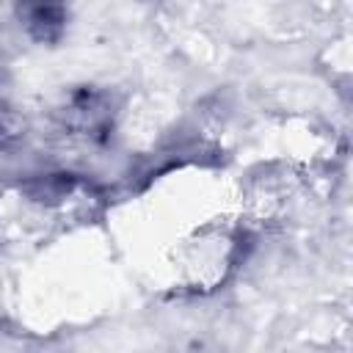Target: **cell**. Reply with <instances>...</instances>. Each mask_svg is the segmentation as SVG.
I'll list each match as a JSON object with an SVG mask.
<instances>
[{"mask_svg":"<svg viewBox=\"0 0 353 353\" xmlns=\"http://www.w3.org/2000/svg\"><path fill=\"white\" fill-rule=\"evenodd\" d=\"M74 176L72 174H39V176H30L22 190L28 199L39 201V204H55L66 196H72L74 190Z\"/></svg>","mask_w":353,"mask_h":353,"instance_id":"3","label":"cell"},{"mask_svg":"<svg viewBox=\"0 0 353 353\" xmlns=\"http://www.w3.org/2000/svg\"><path fill=\"white\" fill-rule=\"evenodd\" d=\"M116 113H119V102L108 88L77 85L52 110V119L72 138L88 143H105L113 135Z\"/></svg>","mask_w":353,"mask_h":353,"instance_id":"1","label":"cell"},{"mask_svg":"<svg viewBox=\"0 0 353 353\" xmlns=\"http://www.w3.org/2000/svg\"><path fill=\"white\" fill-rule=\"evenodd\" d=\"M11 11L22 33L41 47L61 44L72 17L69 0H11Z\"/></svg>","mask_w":353,"mask_h":353,"instance_id":"2","label":"cell"},{"mask_svg":"<svg viewBox=\"0 0 353 353\" xmlns=\"http://www.w3.org/2000/svg\"><path fill=\"white\" fill-rule=\"evenodd\" d=\"M28 135V124L17 110L0 108V152L17 149Z\"/></svg>","mask_w":353,"mask_h":353,"instance_id":"4","label":"cell"}]
</instances>
